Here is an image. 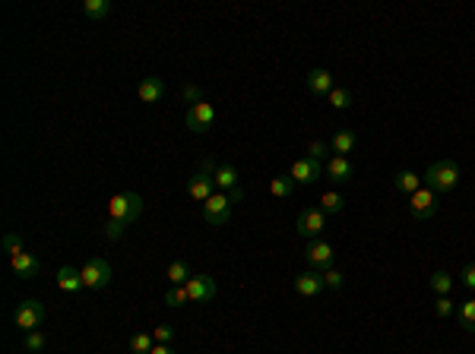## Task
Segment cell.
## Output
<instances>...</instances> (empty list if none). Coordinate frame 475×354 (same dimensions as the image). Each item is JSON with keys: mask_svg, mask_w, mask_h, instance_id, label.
Returning a JSON list of instances; mask_svg holds the SVG:
<instances>
[{"mask_svg": "<svg viewBox=\"0 0 475 354\" xmlns=\"http://www.w3.org/2000/svg\"><path fill=\"white\" fill-rule=\"evenodd\" d=\"M191 266H187L184 260H172L168 262V278H172V285H187L191 282Z\"/></svg>", "mask_w": 475, "mask_h": 354, "instance_id": "obj_25", "label": "cell"}, {"mask_svg": "<svg viewBox=\"0 0 475 354\" xmlns=\"http://www.w3.org/2000/svg\"><path fill=\"white\" fill-rule=\"evenodd\" d=\"M26 351L35 354V351H45V335L35 329V332H26Z\"/></svg>", "mask_w": 475, "mask_h": 354, "instance_id": "obj_33", "label": "cell"}, {"mask_svg": "<svg viewBox=\"0 0 475 354\" xmlns=\"http://www.w3.org/2000/svg\"><path fill=\"white\" fill-rule=\"evenodd\" d=\"M270 193L279 199H289L291 193H295V180H291V174H279L270 180Z\"/></svg>", "mask_w": 475, "mask_h": 354, "instance_id": "obj_22", "label": "cell"}, {"mask_svg": "<svg viewBox=\"0 0 475 354\" xmlns=\"http://www.w3.org/2000/svg\"><path fill=\"white\" fill-rule=\"evenodd\" d=\"M324 288H326V282H324V272L320 269H308V272H301V276L295 278V291L301 297H317Z\"/></svg>", "mask_w": 475, "mask_h": 354, "instance_id": "obj_13", "label": "cell"}, {"mask_svg": "<svg viewBox=\"0 0 475 354\" xmlns=\"http://www.w3.org/2000/svg\"><path fill=\"white\" fill-rule=\"evenodd\" d=\"M57 288L67 291V295H76V291L83 288V269H76V266H60L57 269Z\"/></svg>", "mask_w": 475, "mask_h": 354, "instance_id": "obj_18", "label": "cell"}, {"mask_svg": "<svg viewBox=\"0 0 475 354\" xmlns=\"http://www.w3.org/2000/svg\"><path fill=\"white\" fill-rule=\"evenodd\" d=\"M304 256H308V262H310V269H330L333 262H336V250H333V243H326V241H310L308 243V250H304Z\"/></svg>", "mask_w": 475, "mask_h": 354, "instance_id": "obj_8", "label": "cell"}, {"mask_svg": "<svg viewBox=\"0 0 475 354\" xmlns=\"http://www.w3.org/2000/svg\"><path fill=\"white\" fill-rule=\"evenodd\" d=\"M320 209H324L326 215H336V212L345 209V197L339 190H326L324 197H320Z\"/></svg>", "mask_w": 475, "mask_h": 354, "instance_id": "obj_24", "label": "cell"}, {"mask_svg": "<svg viewBox=\"0 0 475 354\" xmlns=\"http://www.w3.org/2000/svg\"><path fill=\"white\" fill-rule=\"evenodd\" d=\"M187 295H191V304H209L212 297L219 295V285L212 276H191L187 282Z\"/></svg>", "mask_w": 475, "mask_h": 354, "instance_id": "obj_10", "label": "cell"}, {"mask_svg": "<svg viewBox=\"0 0 475 354\" xmlns=\"http://www.w3.org/2000/svg\"><path fill=\"white\" fill-rule=\"evenodd\" d=\"M212 180H216V187H219L222 193L241 190V177H238V168H235V164H228V162L216 164V174H212Z\"/></svg>", "mask_w": 475, "mask_h": 354, "instance_id": "obj_16", "label": "cell"}, {"mask_svg": "<svg viewBox=\"0 0 475 354\" xmlns=\"http://www.w3.org/2000/svg\"><path fill=\"white\" fill-rule=\"evenodd\" d=\"M324 222H326V212L320 209V206H308V209H301L298 212V222H295L298 237L317 241V237L324 234Z\"/></svg>", "mask_w": 475, "mask_h": 354, "instance_id": "obj_3", "label": "cell"}, {"mask_svg": "<svg viewBox=\"0 0 475 354\" xmlns=\"http://www.w3.org/2000/svg\"><path fill=\"white\" fill-rule=\"evenodd\" d=\"M124 231H127L124 222H118V218H108V225H105V237H108V241H118Z\"/></svg>", "mask_w": 475, "mask_h": 354, "instance_id": "obj_38", "label": "cell"}, {"mask_svg": "<svg viewBox=\"0 0 475 354\" xmlns=\"http://www.w3.org/2000/svg\"><path fill=\"white\" fill-rule=\"evenodd\" d=\"M425 187H431L437 197H441V193L456 190V187H460V164L450 162V158L434 162L428 171H425Z\"/></svg>", "mask_w": 475, "mask_h": 354, "instance_id": "obj_1", "label": "cell"}, {"mask_svg": "<svg viewBox=\"0 0 475 354\" xmlns=\"http://www.w3.org/2000/svg\"><path fill=\"white\" fill-rule=\"evenodd\" d=\"M187 193H191V197L197 199V203H206V199H209L212 193H216V180H212V171H203V168H200L197 174H193L191 180H187Z\"/></svg>", "mask_w": 475, "mask_h": 354, "instance_id": "obj_12", "label": "cell"}, {"mask_svg": "<svg viewBox=\"0 0 475 354\" xmlns=\"http://www.w3.org/2000/svg\"><path fill=\"white\" fill-rule=\"evenodd\" d=\"M393 187L399 193H415V190H422V177L415 174V171H399V174H396V180H393Z\"/></svg>", "mask_w": 475, "mask_h": 354, "instance_id": "obj_21", "label": "cell"}, {"mask_svg": "<svg viewBox=\"0 0 475 354\" xmlns=\"http://www.w3.org/2000/svg\"><path fill=\"white\" fill-rule=\"evenodd\" d=\"M4 250H7L10 256L22 253V237H20V234H13V231H10V234H4Z\"/></svg>", "mask_w": 475, "mask_h": 354, "instance_id": "obj_34", "label": "cell"}, {"mask_svg": "<svg viewBox=\"0 0 475 354\" xmlns=\"http://www.w3.org/2000/svg\"><path fill=\"white\" fill-rule=\"evenodd\" d=\"M453 301H450V295H443V297H437V304H434V313L441 316V320H447V316H453Z\"/></svg>", "mask_w": 475, "mask_h": 354, "instance_id": "obj_35", "label": "cell"}, {"mask_svg": "<svg viewBox=\"0 0 475 354\" xmlns=\"http://www.w3.org/2000/svg\"><path fill=\"white\" fill-rule=\"evenodd\" d=\"M10 266H13V272L20 278H35L41 272V262L35 260L32 253H26V250H22V253H16V256H10Z\"/></svg>", "mask_w": 475, "mask_h": 354, "instance_id": "obj_17", "label": "cell"}, {"mask_svg": "<svg viewBox=\"0 0 475 354\" xmlns=\"http://www.w3.org/2000/svg\"><path fill=\"white\" fill-rule=\"evenodd\" d=\"M324 282H326V288H330V291H343L345 276H343L339 269H333V266H330V269H324Z\"/></svg>", "mask_w": 475, "mask_h": 354, "instance_id": "obj_31", "label": "cell"}, {"mask_svg": "<svg viewBox=\"0 0 475 354\" xmlns=\"http://www.w3.org/2000/svg\"><path fill=\"white\" fill-rule=\"evenodd\" d=\"M152 348H156V339H152L149 332H137V335H130V351H133V354H149Z\"/></svg>", "mask_w": 475, "mask_h": 354, "instance_id": "obj_27", "label": "cell"}, {"mask_svg": "<svg viewBox=\"0 0 475 354\" xmlns=\"http://www.w3.org/2000/svg\"><path fill=\"white\" fill-rule=\"evenodd\" d=\"M139 215H143V197H139V193H118V197H111V203H108V218H118V222L130 225V222H137Z\"/></svg>", "mask_w": 475, "mask_h": 354, "instance_id": "obj_2", "label": "cell"}, {"mask_svg": "<svg viewBox=\"0 0 475 354\" xmlns=\"http://www.w3.org/2000/svg\"><path fill=\"white\" fill-rule=\"evenodd\" d=\"M13 323L26 332H35V329L45 323V304L41 301H22L20 307L13 310Z\"/></svg>", "mask_w": 475, "mask_h": 354, "instance_id": "obj_7", "label": "cell"}, {"mask_svg": "<svg viewBox=\"0 0 475 354\" xmlns=\"http://www.w3.org/2000/svg\"><path fill=\"white\" fill-rule=\"evenodd\" d=\"M152 339H156V345H168V341L174 339V329L168 326V323H162V326H156V332H152Z\"/></svg>", "mask_w": 475, "mask_h": 354, "instance_id": "obj_36", "label": "cell"}, {"mask_svg": "<svg viewBox=\"0 0 475 354\" xmlns=\"http://www.w3.org/2000/svg\"><path fill=\"white\" fill-rule=\"evenodd\" d=\"M352 174H355V168H352V162L345 155H330L326 158V177H330L333 184H349Z\"/></svg>", "mask_w": 475, "mask_h": 354, "instance_id": "obj_15", "label": "cell"}, {"mask_svg": "<svg viewBox=\"0 0 475 354\" xmlns=\"http://www.w3.org/2000/svg\"><path fill=\"white\" fill-rule=\"evenodd\" d=\"M149 354H174V351H172V345H156Z\"/></svg>", "mask_w": 475, "mask_h": 354, "instance_id": "obj_40", "label": "cell"}, {"mask_svg": "<svg viewBox=\"0 0 475 354\" xmlns=\"http://www.w3.org/2000/svg\"><path fill=\"white\" fill-rule=\"evenodd\" d=\"M355 143H358V136L352 130H339L336 136H333V143H330V152H333V155H345V158H349V152L355 149Z\"/></svg>", "mask_w": 475, "mask_h": 354, "instance_id": "obj_20", "label": "cell"}, {"mask_svg": "<svg viewBox=\"0 0 475 354\" xmlns=\"http://www.w3.org/2000/svg\"><path fill=\"white\" fill-rule=\"evenodd\" d=\"M231 206H235V203L228 199V193H212V197L203 203V218H206V225H212V228H222V225H228Z\"/></svg>", "mask_w": 475, "mask_h": 354, "instance_id": "obj_6", "label": "cell"}, {"mask_svg": "<svg viewBox=\"0 0 475 354\" xmlns=\"http://www.w3.org/2000/svg\"><path fill=\"white\" fill-rule=\"evenodd\" d=\"M165 304H168V307H184V304H191L187 285H172V288L165 291Z\"/></svg>", "mask_w": 475, "mask_h": 354, "instance_id": "obj_26", "label": "cell"}, {"mask_svg": "<svg viewBox=\"0 0 475 354\" xmlns=\"http://www.w3.org/2000/svg\"><path fill=\"white\" fill-rule=\"evenodd\" d=\"M83 13H86V20H105L108 13H111V0H86L83 3Z\"/></svg>", "mask_w": 475, "mask_h": 354, "instance_id": "obj_23", "label": "cell"}, {"mask_svg": "<svg viewBox=\"0 0 475 354\" xmlns=\"http://www.w3.org/2000/svg\"><path fill=\"white\" fill-rule=\"evenodd\" d=\"M326 101H330L336 111H345V108H352V92L349 89H343V85H336V89L326 95Z\"/></svg>", "mask_w": 475, "mask_h": 354, "instance_id": "obj_29", "label": "cell"}, {"mask_svg": "<svg viewBox=\"0 0 475 354\" xmlns=\"http://www.w3.org/2000/svg\"><path fill=\"white\" fill-rule=\"evenodd\" d=\"M437 206H441V197H437L431 187H422V190H415L409 197V212L415 222H428V218H434Z\"/></svg>", "mask_w": 475, "mask_h": 354, "instance_id": "obj_5", "label": "cell"}, {"mask_svg": "<svg viewBox=\"0 0 475 354\" xmlns=\"http://www.w3.org/2000/svg\"><path fill=\"white\" fill-rule=\"evenodd\" d=\"M431 288L437 291V295H450V291H453V278H450V272H434V276H431Z\"/></svg>", "mask_w": 475, "mask_h": 354, "instance_id": "obj_30", "label": "cell"}, {"mask_svg": "<svg viewBox=\"0 0 475 354\" xmlns=\"http://www.w3.org/2000/svg\"><path fill=\"white\" fill-rule=\"evenodd\" d=\"M137 92H139V101H146V105H156V101L165 99L168 85H165V79H162V76H146L143 83H139Z\"/></svg>", "mask_w": 475, "mask_h": 354, "instance_id": "obj_14", "label": "cell"}, {"mask_svg": "<svg viewBox=\"0 0 475 354\" xmlns=\"http://www.w3.org/2000/svg\"><path fill=\"white\" fill-rule=\"evenodd\" d=\"M289 174H291V180L295 184H314L317 177H324V162H317V158H298L295 164L289 168Z\"/></svg>", "mask_w": 475, "mask_h": 354, "instance_id": "obj_11", "label": "cell"}, {"mask_svg": "<svg viewBox=\"0 0 475 354\" xmlns=\"http://www.w3.org/2000/svg\"><path fill=\"white\" fill-rule=\"evenodd\" d=\"M308 89L314 95H330L333 89H336V83H333V73L330 70H320V66H317V70H310L308 73Z\"/></svg>", "mask_w": 475, "mask_h": 354, "instance_id": "obj_19", "label": "cell"}, {"mask_svg": "<svg viewBox=\"0 0 475 354\" xmlns=\"http://www.w3.org/2000/svg\"><path fill=\"white\" fill-rule=\"evenodd\" d=\"M326 152H330V143H320V139L308 143V158H317V162H324Z\"/></svg>", "mask_w": 475, "mask_h": 354, "instance_id": "obj_37", "label": "cell"}, {"mask_svg": "<svg viewBox=\"0 0 475 354\" xmlns=\"http://www.w3.org/2000/svg\"><path fill=\"white\" fill-rule=\"evenodd\" d=\"M460 323L466 332H475V297H469V301L460 304Z\"/></svg>", "mask_w": 475, "mask_h": 354, "instance_id": "obj_28", "label": "cell"}, {"mask_svg": "<svg viewBox=\"0 0 475 354\" xmlns=\"http://www.w3.org/2000/svg\"><path fill=\"white\" fill-rule=\"evenodd\" d=\"M108 282H111V262L102 260V256H92V260H86V266H83V288L102 291Z\"/></svg>", "mask_w": 475, "mask_h": 354, "instance_id": "obj_4", "label": "cell"}, {"mask_svg": "<svg viewBox=\"0 0 475 354\" xmlns=\"http://www.w3.org/2000/svg\"><path fill=\"white\" fill-rule=\"evenodd\" d=\"M181 99L191 101V108H193V105H200V101H203V89H200V85H193V83H187L184 89H181Z\"/></svg>", "mask_w": 475, "mask_h": 354, "instance_id": "obj_32", "label": "cell"}, {"mask_svg": "<svg viewBox=\"0 0 475 354\" xmlns=\"http://www.w3.org/2000/svg\"><path fill=\"white\" fill-rule=\"evenodd\" d=\"M212 120H216V108H212L209 101H200V105L187 108L184 124H187V130L191 133H206L212 127Z\"/></svg>", "mask_w": 475, "mask_h": 354, "instance_id": "obj_9", "label": "cell"}, {"mask_svg": "<svg viewBox=\"0 0 475 354\" xmlns=\"http://www.w3.org/2000/svg\"><path fill=\"white\" fill-rule=\"evenodd\" d=\"M460 278H462V288L475 291V260H472V262H466V266H462Z\"/></svg>", "mask_w": 475, "mask_h": 354, "instance_id": "obj_39", "label": "cell"}]
</instances>
